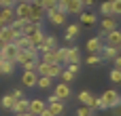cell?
I'll return each mask as SVG.
<instances>
[{"mask_svg":"<svg viewBox=\"0 0 121 116\" xmlns=\"http://www.w3.org/2000/svg\"><path fill=\"white\" fill-rule=\"evenodd\" d=\"M47 110H49L53 116H62V114H64V110H66V106H64V101H60V99L51 93L49 99H47Z\"/></svg>","mask_w":121,"mask_h":116,"instance_id":"obj_4","label":"cell"},{"mask_svg":"<svg viewBox=\"0 0 121 116\" xmlns=\"http://www.w3.org/2000/svg\"><path fill=\"white\" fill-rule=\"evenodd\" d=\"M0 4H2V0H0Z\"/></svg>","mask_w":121,"mask_h":116,"instance_id":"obj_56","label":"cell"},{"mask_svg":"<svg viewBox=\"0 0 121 116\" xmlns=\"http://www.w3.org/2000/svg\"><path fill=\"white\" fill-rule=\"evenodd\" d=\"M79 21H81V25L91 27V25H96V23H98V15H96L94 11H83V13L79 15Z\"/></svg>","mask_w":121,"mask_h":116,"instance_id":"obj_9","label":"cell"},{"mask_svg":"<svg viewBox=\"0 0 121 116\" xmlns=\"http://www.w3.org/2000/svg\"><path fill=\"white\" fill-rule=\"evenodd\" d=\"M36 80H38V74H36V72H28V70H23V74H21V82H23V87L34 89V87H36Z\"/></svg>","mask_w":121,"mask_h":116,"instance_id":"obj_15","label":"cell"},{"mask_svg":"<svg viewBox=\"0 0 121 116\" xmlns=\"http://www.w3.org/2000/svg\"><path fill=\"white\" fill-rule=\"evenodd\" d=\"M83 4H85V6H94V4H96V0H83Z\"/></svg>","mask_w":121,"mask_h":116,"instance_id":"obj_47","label":"cell"},{"mask_svg":"<svg viewBox=\"0 0 121 116\" xmlns=\"http://www.w3.org/2000/svg\"><path fill=\"white\" fill-rule=\"evenodd\" d=\"M45 36H47V34H45V32H43V27H40V30H36L34 34H30V40H32V44L36 46V44H40V42L45 40Z\"/></svg>","mask_w":121,"mask_h":116,"instance_id":"obj_30","label":"cell"},{"mask_svg":"<svg viewBox=\"0 0 121 116\" xmlns=\"http://www.w3.org/2000/svg\"><path fill=\"white\" fill-rule=\"evenodd\" d=\"M15 116H26V112H23V114H15Z\"/></svg>","mask_w":121,"mask_h":116,"instance_id":"obj_52","label":"cell"},{"mask_svg":"<svg viewBox=\"0 0 121 116\" xmlns=\"http://www.w3.org/2000/svg\"><path fill=\"white\" fill-rule=\"evenodd\" d=\"M43 17H45V8L43 6H36V4H32L30 6V21H34V23H40L43 21Z\"/></svg>","mask_w":121,"mask_h":116,"instance_id":"obj_16","label":"cell"},{"mask_svg":"<svg viewBox=\"0 0 121 116\" xmlns=\"http://www.w3.org/2000/svg\"><path fill=\"white\" fill-rule=\"evenodd\" d=\"M40 116H53V114H51L49 110H45V112H43V114H40Z\"/></svg>","mask_w":121,"mask_h":116,"instance_id":"obj_48","label":"cell"},{"mask_svg":"<svg viewBox=\"0 0 121 116\" xmlns=\"http://www.w3.org/2000/svg\"><path fill=\"white\" fill-rule=\"evenodd\" d=\"M0 57H2V59H6V61L17 63V57H19V46H17L15 42H6V44H4V49H2V53H0Z\"/></svg>","mask_w":121,"mask_h":116,"instance_id":"obj_3","label":"cell"},{"mask_svg":"<svg viewBox=\"0 0 121 116\" xmlns=\"http://www.w3.org/2000/svg\"><path fill=\"white\" fill-rule=\"evenodd\" d=\"M26 21H28V19H17V17H15V19L9 23V27H11V30H15V32H21V27H23V23H26Z\"/></svg>","mask_w":121,"mask_h":116,"instance_id":"obj_36","label":"cell"},{"mask_svg":"<svg viewBox=\"0 0 121 116\" xmlns=\"http://www.w3.org/2000/svg\"><path fill=\"white\" fill-rule=\"evenodd\" d=\"M43 44L47 46V51H51V49H57V38H55V36H45Z\"/></svg>","mask_w":121,"mask_h":116,"instance_id":"obj_33","label":"cell"},{"mask_svg":"<svg viewBox=\"0 0 121 116\" xmlns=\"http://www.w3.org/2000/svg\"><path fill=\"white\" fill-rule=\"evenodd\" d=\"M119 53H121V44H119Z\"/></svg>","mask_w":121,"mask_h":116,"instance_id":"obj_54","label":"cell"},{"mask_svg":"<svg viewBox=\"0 0 121 116\" xmlns=\"http://www.w3.org/2000/svg\"><path fill=\"white\" fill-rule=\"evenodd\" d=\"M85 61H87V66H100V63L104 61V57H102L100 53H89Z\"/></svg>","mask_w":121,"mask_h":116,"instance_id":"obj_29","label":"cell"},{"mask_svg":"<svg viewBox=\"0 0 121 116\" xmlns=\"http://www.w3.org/2000/svg\"><path fill=\"white\" fill-rule=\"evenodd\" d=\"M0 61H2V57H0Z\"/></svg>","mask_w":121,"mask_h":116,"instance_id":"obj_55","label":"cell"},{"mask_svg":"<svg viewBox=\"0 0 121 116\" xmlns=\"http://www.w3.org/2000/svg\"><path fill=\"white\" fill-rule=\"evenodd\" d=\"M15 44L19 46V51H23V49H32V46H34L32 40H30V36H23V34H19V36L15 38Z\"/></svg>","mask_w":121,"mask_h":116,"instance_id":"obj_21","label":"cell"},{"mask_svg":"<svg viewBox=\"0 0 121 116\" xmlns=\"http://www.w3.org/2000/svg\"><path fill=\"white\" fill-rule=\"evenodd\" d=\"M100 55L104 57V61H106V59H115V57L119 55V49H117V46H108V44H104V49H102Z\"/></svg>","mask_w":121,"mask_h":116,"instance_id":"obj_23","label":"cell"},{"mask_svg":"<svg viewBox=\"0 0 121 116\" xmlns=\"http://www.w3.org/2000/svg\"><path fill=\"white\" fill-rule=\"evenodd\" d=\"M19 34H21V32H15V30H11V27L6 25V27L0 30V40H2V42H15V38H17Z\"/></svg>","mask_w":121,"mask_h":116,"instance_id":"obj_17","label":"cell"},{"mask_svg":"<svg viewBox=\"0 0 121 116\" xmlns=\"http://www.w3.org/2000/svg\"><path fill=\"white\" fill-rule=\"evenodd\" d=\"M104 42H106L108 46H117V49H119V44H121V30L117 27V30L108 32V34L104 36Z\"/></svg>","mask_w":121,"mask_h":116,"instance_id":"obj_13","label":"cell"},{"mask_svg":"<svg viewBox=\"0 0 121 116\" xmlns=\"http://www.w3.org/2000/svg\"><path fill=\"white\" fill-rule=\"evenodd\" d=\"M40 27H43L40 23L26 21V23H23V27H21V34H23V36H30V34H34V32H36V30H40Z\"/></svg>","mask_w":121,"mask_h":116,"instance_id":"obj_22","label":"cell"},{"mask_svg":"<svg viewBox=\"0 0 121 116\" xmlns=\"http://www.w3.org/2000/svg\"><path fill=\"white\" fill-rule=\"evenodd\" d=\"M68 4H70V0H57V11L68 15Z\"/></svg>","mask_w":121,"mask_h":116,"instance_id":"obj_41","label":"cell"},{"mask_svg":"<svg viewBox=\"0 0 121 116\" xmlns=\"http://www.w3.org/2000/svg\"><path fill=\"white\" fill-rule=\"evenodd\" d=\"M102 49H104V42L100 36H94L87 40V53H102Z\"/></svg>","mask_w":121,"mask_h":116,"instance_id":"obj_14","label":"cell"},{"mask_svg":"<svg viewBox=\"0 0 121 116\" xmlns=\"http://www.w3.org/2000/svg\"><path fill=\"white\" fill-rule=\"evenodd\" d=\"M0 106H2L4 110H13V106H15V99L11 97V93H9V95H2V97H0Z\"/></svg>","mask_w":121,"mask_h":116,"instance_id":"obj_31","label":"cell"},{"mask_svg":"<svg viewBox=\"0 0 121 116\" xmlns=\"http://www.w3.org/2000/svg\"><path fill=\"white\" fill-rule=\"evenodd\" d=\"M117 25H119V21H117V17L113 15V17H102L100 19V38L104 40V36L108 34V32H113V30H117Z\"/></svg>","mask_w":121,"mask_h":116,"instance_id":"obj_2","label":"cell"},{"mask_svg":"<svg viewBox=\"0 0 121 116\" xmlns=\"http://www.w3.org/2000/svg\"><path fill=\"white\" fill-rule=\"evenodd\" d=\"M15 66H17V63L2 59V61H0V74H6V76H11V74L15 72Z\"/></svg>","mask_w":121,"mask_h":116,"instance_id":"obj_27","label":"cell"},{"mask_svg":"<svg viewBox=\"0 0 121 116\" xmlns=\"http://www.w3.org/2000/svg\"><path fill=\"white\" fill-rule=\"evenodd\" d=\"M77 99L81 101V106H87V108H96V99L98 97H94V93H89V91H81L79 95H77Z\"/></svg>","mask_w":121,"mask_h":116,"instance_id":"obj_10","label":"cell"},{"mask_svg":"<svg viewBox=\"0 0 121 116\" xmlns=\"http://www.w3.org/2000/svg\"><path fill=\"white\" fill-rule=\"evenodd\" d=\"M60 78H62V82H68V85H70V82H72V78H74V74H70V72L64 68V70H62V74H60Z\"/></svg>","mask_w":121,"mask_h":116,"instance_id":"obj_38","label":"cell"},{"mask_svg":"<svg viewBox=\"0 0 121 116\" xmlns=\"http://www.w3.org/2000/svg\"><path fill=\"white\" fill-rule=\"evenodd\" d=\"M51 78L49 76H38V80H36V87L38 89H51Z\"/></svg>","mask_w":121,"mask_h":116,"instance_id":"obj_32","label":"cell"},{"mask_svg":"<svg viewBox=\"0 0 121 116\" xmlns=\"http://www.w3.org/2000/svg\"><path fill=\"white\" fill-rule=\"evenodd\" d=\"M62 70H64L62 63H49V72H47V76L53 80V78H57V76L62 74Z\"/></svg>","mask_w":121,"mask_h":116,"instance_id":"obj_28","label":"cell"},{"mask_svg":"<svg viewBox=\"0 0 121 116\" xmlns=\"http://www.w3.org/2000/svg\"><path fill=\"white\" fill-rule=\"evenodd\" d=\"M83 11H85L83 0H70V4H68V13L70 15H81Z\"/></svg>","mask_w":121,"mask_h":116,"instance_id":"obj_20","label":"cell"},{"mask_svg":"<svg viewBox=\"0 0 121 116\" xmlns=\"http://www.w3.org/2000/svg\"><path fill=\"white\" fill-rule=\"evenodd\" d=\"M11 97L17 101V99H21V97H23V91H21V89H13V91H11Z\"/></svg>","mask_w":121,"mask_h":116,"instance_id":"obj_44","label":"cell"},{"mask_svg":"<svg viewBox=\"0 0 121 116\" xmlns=\"http://www.w3.org/2000/svg\"><path fill=\"white\" fill-rule=\"evenodd\" d=\"M70 85L68 82H60V85H55L53 87V95L60 99V101H66V99H70Z\"/></svg>","mask_w":121,"mask_h":116,"instance_id":"obj_7","label":"cell"},{"mask_svg":"<svg viewBox=\"0 0 121 116\" xmlns=\"http://www.w3.org/2000/svg\"><path fill=\"white\" fill-rule=\"evenodd\" d=\"M28 106H30V99L21 97V99H17V101H15V106H13V110H11V112H15V114H23V112H28Z\"/></svg>","mask_w":121,"mask_h":116,"instance_id":"obj_19","label":"cell"},{"mask_svg":"<svg viewBox=\"0 0 121 116\" xmlns=\"http://www.w3.org/2000/svg\"><path fill=\"white\" fill-rule=\"evenodd\" d=\"M36 66H38V61H28V63H23L21 68L28 70V72H36Z\"/></svg>","mask_w":121,"mask_h":116,"instance_id":"obj_43","label":"cell"},{"mask_svg":"<svg viewBox=\"0 0 121 116\" xmlns=\"http://www.w3.org/2000/svg\"><path fill=\"white\" fill-rule=\"evenodd\" d=\"M11 2H19V0H11Z\"/></svg>","mask_w":121,"mask_h":116,"instance_id":"obj_53","label":"cell"},{"mask_svg":"<svg viewBox=\"0 0 121 116\" xmlns=\"http://www.w3.org/2000/svg\"><path fill=\"white\" fill-rule=\"evenodd\" d=\"M45 17L49 19L51 25H68V23H66V21H68V15L62 13V11H51V13H47Z\"/></svg>","mask_w":121,"mask_h":116,"instance_id":"obj_6","label":"cell"},{"mask_svg":"<svg viewBox=\"0 0 121 116\" xmlns=\"http://www.w3.org/2000/svg\"><path fill=\"white\" fill-rule=\"evenodd\" d=\"M38 57H40V53L36 51V46H32V49H23V51H19L17 63H19V66H23V63H28V61H36Z\"/></svg>","mask_w":121,"mask_h":116,"instance_id":"obj_5","label":"cell"},{"mask_svg":"<svg viewBox=\"0 0 121 116\" xmlns=\"http://www.w3.org/2000/svg\"><path fill=\"white\" fill-rule=\"evenodd\" d=\"M98 13H100L102 17H113V2H111V0H106V2H100V8H98Z\"/></svg>","mask_w":121,"mask_h":116,"instance_id":"obj_25","label":"cell"},{"mask_svg":"<svg viewBox=\"0 0 121 116\" xmlns=\"http://www.w3.org/2000/svg\"><path fill=\"white\" fill-rule=\"evenodd\" d=\"M79 34H81V23H70V25H66L64 38H66L68 42H72V40H77V38H79Z\"/></svg>","mask_w":121,"mask_h":116,"instance_id":"obj_12","label":"cell"},{"mask_svg":"<svg viewBox=\"0 0 121 116\" xmlns=\"http://www.w3.org/2000/svg\"><path fill=\"white\" fill-rule=\"evenodd\" d=\"M113 63H115V68H117V70H121V53L115 57V59H113Z\"/></svg>","mask_w":121,"mask_h":116,"instance_id":"obj_46","label":"cell"},{"mask_svg":"<svg viewBox=\"0 0 121 116\" xmlns=\"http://www.w3.org/2000/svg\"><path fill=\"white\" fill-rule=\"evenodd\" d=\"M26 116H34V114H30V112H26Z\"/></svg>","mask_w":121,"mask_h":116,"instance_id":"obj_51","label":"cell"},{"mask_svg":"<svg viewBox=\"0 0 121 116\" xmlns=\"http://www.w3.org/2000/svg\"><path fill=\"white\" fill-rule=\"evenodd\" d=\"M0 17H2V21L9 25V23L15 19V6H0Z\"/></svg>","mask_w":121,"mask_h":116,"instance_id":"obj_18","label":"cell"},{"mask_svg":"<svg viewBox=\"0 0 121 116\" xmlns=\"http://www.w3.org/2000/svg\"><path fill=\"white\" fill-rule=\"evenodd\" d=\"M55 53H57V61L64 66L68 61V49H55Z\"/></svg>","mask_w":121,"mask_h":116,"instance_id":"obj_37","label":"cell"},{"mask_svg":"<svg viewBox=\"0 0 121 116\" xmlns=\"http://www.w3.org/2000/svg\"><path fill=\"white\" fill-rule=\"evenodd\" d=\"M94 110H108V108H106V106H104V101L98 97V99H96V108H94Z\"/></svg>","mask_w":121,"mask_h":116,"instance_id":"obj_45","label":"cell"},{"mask_svg":"<svg viewBox=\"0 0 121 116\" xmlns=\"http://www.w3.org/2000/svg\"><path fill=\"white\" fill-rule=\"evenodd\" d=\"M30 6H32L30 2H21V0L15 2V17H17V19H28V17H30ZM28 21H30V19H28Z\"/></svg>","mask_w":121,"mask_h":116,"instance_id":"obj_8","label":"cell"},{"mask_svg":"<svg viewBox=\"0 0 121 116\" xmlns=\"http://www.w3.org/2000/svg\"><path fill=\"white\" fill-rule=\"evenodd\" d=\"M100 99L104 101V106H106L108 110H113V108H119V106H121V93H119V91H115V89H108V91H104V93L100 95Z\"/></svg>","mask_w":121,"mask_h":116,"instance_id":"obj_1","label":"cell"},{"mask_svg":"<svg viewBox=\"0 0 121 116\" xmlns=\"http://www.w3.org/2000/svg\"><path fill=\"white\" fill-rule=\"evenodd\" d=\"M77 116H94V110L87 108V106H81V108L77 110Z\"/></svg>","mask_w":121,"mask_h":116,"instance_id":"obj_39","label":"cell"},{"mask_svg":"<svg viewBox=\"0 0 121 116\" xmlns=\"http://www.w3.org/2000/svg\"><path fill=\"white\" fill-rule=\"evenodd\" d=\"M43 8H45V15L51 11H57V0H43Z\"/></svg>","mask_w":121,"mask_h":116,"instance_id":"obj_34","label":"cell"},{"mask_svg":"<svg viewBox=\"0 0 121 116\" xmlns=\"http://www.w3.org/2000/svg\"><path fill=\"white\" fill-rule=\"evenodd\" d=\"M113 2V15H121V0H111Z\"/></svg>","mask_w":121,"mask_h":116,"instance_id":"obj_42","label":"cell"},{"mask_svg":"<svg viewBox=\"0 0 121 116\" xmlns=\"http://www.w3.org/2000/svg\"><path fill=\"white\" fill-rule=\"evenodd\" d=\"M66 70L70 72V74H79V70H81V63H66Z\"/></svg>","mask_w":121,"mask_h":116,"instance_id":"obj_40","label":"cell"},{"mask_svg":"<svg viewBox=\"0 0 121 116\" xmlns=\"http://www.w3.org/2000/svg\"><path fill=\"white\" fill-rule=\"evenodd\" d=\"M4 44H6V42H2V40H0V53H2V49H4Z\"/></svg>","mask_w":121,"mask_h":116,"instance_id":"obj_50","label":"cell"},{"mask_svg":"<svg viewBox=\"0 0 121 116\" xmlns=\"http://www.w3.org/2000/svg\"><path fill=\"white\" fill-rule=\"evenodd\" d=\"M83 59H81V51L77 49V46H72V49H68V61L66 63H81Z\"/></svg>","mask_w":121,"mask_h":116,"instance_id":"obj_26","label":"cell"},{"mask_svg":"<svg viewBox=\"0 0 121 116\" xmlns=\"http://www.w3.org/2000/svg\"><path fill=\"white\" fill-rule=\"evenodd\" d=\"M108 78H111V82H113V85H121V70L113 68V70H111V74H108Z\"/></svg>","mask_w":121,"mask_h":116,"instance_id":"obj_35","label":"cell"},{"mask_svg":"<svg viewBox=\"0 0 121 116\" xmlns=\"http://www.w3.org/2000/svg\"><path fill=\"white\" fill-rule=\"evenodd\" d=\"M47 110V104L43 99H30V106H28V112L34 116H40L43 112Z\"/></svg>","mask_w":121,"mask_h":116,"instance_id":"obj_11","label":"cell"},{"mask_svg":"<svg viewBox=\"0 0 121 116\" xmlns=\"http://www.w3.org/2000/svg\"><path fill=\"white\" fill-rule=\"evenodd\" d=\"M2 27H6V23H4V21H2V17H0V30H2Z\"/></svg>","mask_w":121,"mask_h":116,"instance_id":"obj_49","label":"cell"},{"mask_svg":"<svg viewBox=\"0 0 121 116\" xmlns=\"http://www.w3.org/2000/svg\"><path fill=\"white\" fill-rule=\"evenodd\" d=\"M38 59H40V61H47V63H60V61H57V53H55V49L40 53V57H38Z\"/></svg>","mask_w":121,"mask_h":116,"instance_id":"obj_24","label":"cell"}]
</instances>
